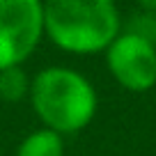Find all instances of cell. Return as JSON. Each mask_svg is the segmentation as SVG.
I'll return each mask as SVG.
<instances>
[{
  "label": "cell",
  "mask_w": 156,
  "mask_h": 156,
  "mask_svg": "<svg viewBox=\"0 0 156 156\" xmlns=\"http://www.w3.org/2000/svg\"><path fill=\"white\" fill-rule=\"evenodd\" d=\"M138 5H140L145 12H151V14H156V0H138Z\"/></svg>",
  "instance_id": "cell-7"
},
{
  "label": "cell",
  "mask_w": 156,
  "mask_h": 156,
  "mask_svg": "<svg viewBox=\"0 0 156 156\" xmlns=\"http://www.w3.org/2000/svg\"><path fill=\"white\" fill-rule=\"evenodd\" d=\"M44 37L41 0H0V69L21 67Z\"/></svg>",
  "instance_id": "cell-3"
},
{
  "label": "cell",
  "mask_w": 156,
  "mask_h": 156,
  "mask_svg": "<svg viewBox=\"0 0 156 156\" xmlns=\"http://www.w3.org/2000/svg\"><path fill=\"white\" fill-rule=\"evenodd\" d=\"M30 76L23 67H7L0 69V101L19 103L25 97H30Z\"/></svg>",
  "instance_id": "cell-6"
},
{
  "label": "cell",
  "mask_w": 156,
  "mask_h": 156,
  "mask_svg": "<svg viewBox=\"0 0 156 156\" xmlns=\"http://www.w3.org/2000/svg\"><path fill=\"white\" fill-rule=\"evenodd\" d=\"M16 156H64V138L41 126L37 131H30L21 140Z\"/></svg>",
  "instance_id": "cell-5"
},
{
  "label": "cell",
  "mask_w": 156,
  "mask_h": 156,
  "mask_svg": "<svg viewBox=\"0 0 156 156\" xmlns=\"http://www.w3.org/2000/svg\"><path fill=\"white\" fill-rule=\"evenodd\" d=\"M112 78L129 92H147L156 85V46L136 32H124L106 48Z\"/></svg>",
  "instance_id": "cell-4"
},
{
  "label": "cell",
  "mask_w": 156,
  "mask_h": 156,
  "mask_svg": "<svg viewBox=\"0 0 156 156\" xmlns=\"http://www.w3.org/2000/svg\"><path fill=\"white\" fill-rule=\"evenodd\" d=\"M44 34L64 53L94 55L119 34L115 0H41Z\"/></svg>",
  "instance_id": "cell-1"
},
{
  "label": "cell",
  "mask_w": 156,
  "mask_h": 156,
  "mask_svg": "<svg viewBox=\"0 0 156 156\" xmlns=\"http://www.w3.org/2000/svg\"><path fill=\"white\" fill-rule=\"evenodd\" d=\"M30 103L46 129L60 136H71L94 119L97 92L76 69L46 67L32 78Z\"/></svg>",
  "instance_id": "cell-2"
}]
</instances>
